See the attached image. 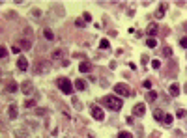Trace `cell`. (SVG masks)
I'll return each mask as SVG.
<instances>
[{"mask_svg":"<svg viewBox=\"0 0 187 138\" xmlns=\"http://www.w3.org/2000/svg\"><path fill=\"white\" fill-rule=\"evenodd\" d=\"M144 112H146V106H144L142 103H139V105L133 106V116H142Z\"/></svg>","mask_w":187,"mask_h":138,"instance_id":"obj_11","label":"cell"},{"mask_svg":"<svg viewBox=\"0 0 187 138\" xmlns=\"http://www.w3.org/2000/svg\"><path fill=\"white\" fill-rule=\"evenodd\" d=\"M82 21H84V23H90V21H92V15H90L88 11H84V13H82Z\"/></svg>","mask_w":187,"mask_h":138,"instance_id":"obj_24","label":"cell"},{"mask_svg":"<svg viewBox=\"0 0 187 138\" xmlns=\"http://www.w3.org/2000/svg\"><path fill=\"white\" fill-rule=\"evenodd\" d=\"M19 90H21L23 91V93H32V82H30V80H24V82L21 84V86H19Z\"/></svg>","mask_w":187,"mask_h":138,"instance_id":"obj_9","label":"cell"},{"mask_svg":"<svg viewBox=\"0 0 187 138\" xmlns=\"http://www.w3.org/2000/svg\"><path fill=\"white\" fill-rule=\"evenodd\" d=\"M118 138H131V134H129L127 131H120L118 132Z\"/></svg>","mask_w":187,"mask_h":138,"instance_id":"obj_28","label":"cell"},{"mask_svg":"<svg viewBox=\"0 0 187 138\" xmlns=\"http://www.w3.org/2000/svg\"><path fill=\"white\" fill-rule=\"evenodd\" d=\"M8 116H9V120H17L19 110H17V105H15V103H11L8 106Z\"/></svg>","mask_w":187,"mask_h":138,"instance_id":"obj_6","label":"cell"},{"mask_svg":"<svg viewBox=\"0 0 187 138\" xmlns=\"http://www.w3.org/2000/svg\"><path fill=\"white\" fill-rule=\"evenodd\" d=\"M43 35H45V39H49V41H50V39H54L53 30H49V28H45V30H43Z\"/></svg>","mask_w":187,"mask_h":138,"instance_id":"obj_20","label":"cell"},{"mask_svg":"<svg viewBox=\"0 0 187 138\" xmlns=\"http://www.w3.org/2000/svg\"><path fill=\"white\" fill-rule=\"evenodd\" d=\"M6 90L9 91V93H13V91L19 90V84L15 82V80H8V82H6Z\"/></svg>","mask_w":187,"mask_h":138,"instance_id":"obj_13","label":"cell"},{"mask_svg":"<svg viewBox=\"0 0 187 138\" xmlns=\"http://www.w3.org/2000/svg\"><path fill=\"white\" fill-rule=\"evenodd\" d=\"M90 112H92V116H94L97 121H103V120H105V112L101 110L99 106H95V105H94V106H92V110H90Z\"/></svg>","mask_w":187,"mask_h":138,"instance_id":"obj_4","label":"cell"},{"mask_svg":"<svg viewBox=\"0 0 187 138\" xmlns=\"http://www.w3.org/2000/svg\"><path fill=\"white\" fill-rule=\"evenodd\" d=\"M34 71L36 73H45V71H49V64H45V62H39L36 67H34Z\"/></svg>","mask_w":187,"mask_h":138,"instance_id":"obj_15","label":"cell"},{"mask_svg":"<svg viewBox=\"0 0 187 138\" xmlns=\"http://www.w3.org/2000/svg\"><path fill=\"white\" fill-rule=\"evenodd\" d=\"M103 101H105V105H107L110 110H114V112H118L120 108H122V105H124V101L120 99V97H116V95H107Z\"/></svg>","mask_w":187,"mask_h":138,"instance_id":"obj_2","label":"cell"},{"mask_svg":"<svg viewBox=\"0 0 187 138\" xmlns=\"http://www.w3.org/2000/svg\"><path fill=\"white\" fill-rule=\"evenodd\" d=\"M19 50H21V49H19L17 45H15V47H11V52H13V54H19Z\"/></svg>","mask_w":187,"mask_h":138,"instance_id":"obj_36","label":"cell"},{"mask_svg":"<svg viewBox=\"0 0 187 138\" xmlns=\"http://www.w3.org/2000/svg\"><path fill=\"white\" fill-rule=\"evenodd\" d=\"M151 67H154V69H159V67H161V62H159V60H154V62H151Z\"/></svg>","mask_w":187,"mask_h":138,"instance_id":"obj_33","label":"cell"},{"mask_svg":"<svg viewBox=\"0 0 187 138\" xmlns=\"http://www.w3.org/2000/svg\"><path fill=\"white\" fill-rule=\"evenodd\" d=\"M163 56H166V58H169V56H172V49H170V47H165V49H163Z\"/></svg>","mask_w":187,"mask_h":138,"instance_id":"obj_26","label":"cell"},{"mask_svg":"<svg viewBox=\"0 0 187 138\" xmlns=\"http://www.w3.org/2000/svg\"><path fill=\"white\" fill-rule=\"evenodd\" d=\"M142 86H144V88H151V82H150V80H144Z\"/></svg>","mask_w":187,"mask_h":138,"instance_id":"obj_37","label":"cell"},{"mask_svg":"<svg viewBox=\"0 0 187 138\" xmlns=\"http://www.w3.org/2000/svg\"><path fill=\"white\" fill-rule=\"evenodd\" d=\"M60 56H62V50H54V52L50 54V58H53V60H58Z\"/></svg>","mask_w":187,"mask_h":138,"instance_id":"obj_29","label":"cell"},{"mask_svg":"<svg viewBox=\"0 0 187 138\" xmlns=\"http://www.w3.org/2000/svg\"><path fill=\"white\" fill-rule=\"evenodd\" d=\"M32 15H34L36 19H39V17H41V11H39V9H34V11H32Z\"/></svg>","mask_w":187,"mask_h":138,"instance_id":"obj_35","label":"cell"},{"mask_svg":"<svg viewBox=\"0 0 187 138\" xmlns=\"http://www.w3.org/2000/svg\"><path fill=\"white\" fill-rule=\"evenodd\" d=\"M146 47H150V49H155V47H157L155 38H148V39H146Z\"/></svg>","mask_w":187,"mask_h":138,"instance_id":"obj_18","label":"cell"},{"mask_svg":"<svg viewBox=\"0 0 187 138\" xmlns=\"http://www.w3.org/2000/svg\"><path fill=\"white\" fill-rule=\"evenodd\" d=\"M99 47H101V49H109V39H101Z\"/></svg>","mask_w":187,"mask_h":138,"instance_id":"obj_32","label":"cell"},{"mask_svg":"<svg viewBox=\"0 0 187 138\" xmlns=\"http://www.w3.org/2000/svg\"><path fill=\"white\" fill-rule=\"evenodd\" d=\"M6 56H8V49L0 47V60H6Z\"/></svg>","mask_w":187,"mask_h":138,"instance_id":"obj_23","label":"cell"},{"mask_svg":"<svg viewBox=\"0 0 187 138\" xmlns=\"http://www.w3.org/2000/svg\"><path fill=\"white\" fill-rule=\"evenodd\" d=\"M114 91L118 95H124V97H129V95H133V91H131V88L127 84H124V82H118L114 86Z\"/></svg>","mask_w":187,"mask_h":138,"instance_id":"obj_3","label":"cell"},{"mask_svg":"<svg viewBox=\"0 0 187 138\" xmlns=\"http://www.w3.org/2000/svg\"><path fill=\"white\" fill-rule=\"evenodd\" d=\"M166 9H169V2H161L159 9L155 11V19H163V17H165V13H166Z\"/></svg>","mask_w":187,"mask_h":138,"instance_id":"obj_5","label":"cell"},{"mask_svg":"<svg viewBox=\"0 0 187 138\" xmlns=\"http://www.w3.org/2000/svg\"><path fill=\"white\" fill-rule=\"evenodd\" d=\"M0 75H2V71H0Z\"/></svg>","mask_w":187,"mask_h":138,"instance_id":"obj_39","label":"cell"},{"mask_svg":"<svg viewBox=\"0 0 187 138\" xmlns=\"http://www.w3.org/2000/svg\"><path fill=\"white\" fill-rule=\"evenodd\" d=\"M79 71L80 73H90V71H92V62H88V60L80 62L79 64Z\"/></svg>","mask_w":187,"mask_h":138,"instance_id":"obj_8","label":"cell"},{"mask_svg":"<svg viewBox=\"0 0 187 138\" xmlns=\"http://www.w3.org/2000/svg\"><path fill=\"white\" fill-rule=\"evenodd\" d=\"M24 106H26V108H32V106H36V99H26V101H24Z\"/></svg>","mask_w":187,"mask_h":138,"instance_id":"obj_22","label":"cell"},{"mask_svg":"<svg viewBox=\"0 0 187 138\" xmlns=\"http://www.w3.org/2000/svg\"><path fill=\"white\" fill-rule=\"evenodd\" d=\"M15 136H17V138H26L28 134H26V131H17V132H15Z\"/></svg>","mask_w":187,"mask_h":138,"instance_id":"obj_30","label":"cell"},{"mask_svg":"<svg viewBox=\"0 0 187 138\" xmlns=\"http://www.w3.org/2000/svg\"><path fill=\"white\" fill-rule=\"evenodd\" d=\"M180 47H181V49H187V35L180 39Z\"/></svg>","mask_w":187,"mask_h":138,"instance_id":"obj_31","label":"cell"},{"mask_svg":"<svg viewBox=\"0 0 187 138\" xmlns=\"http://www.w3.org/2000/svg\"><path fill=\"white\" fill-rule=\"evenodd\" d=\"M56 86H58V90L62 91L64 95H71L73 90H75V88H73V82H71L69 79H65V76H62V79L56 80Z\"/></svg>","mask_w":187,"mask_h":138,"instance_id":"obj_1","label":"cell"},{"mask_svg":"<svg viewBox=\"0 0 187 138\" xmlns=\"http://www.w3.org/2000/svg\"><path fill=\"white\" fill-rule=\"evenodd\" d=\"M73 106H75L77 110H80V108H82V105H80V101L77 99V97H73Z\"/></svg>","mask_w":187,"mask_h":138,"instance_id":"obj_25","label":"cell"},{"mask_svg":"<svg viewBox=\"0 0 187 138\" xmlns=\"http://www.w3.org/2000/svg\"><path fill=\"white\" fill-rule=\"evenodd\" d=\"M169 91H170V95H172V97H178L180 95V86L178 84H170V88H169Z\"/></svg>","mask_w":187,"mask_h":138,"instance_id":"obj_16","label":"cell"},{"mask_svg":"<svg viewBox=\"0 0 187 138\" xmlns=\"http://www.w3.org/2000/svg\"><path fill=\"white\" fill-rule=\"evenodd\" d=\"M17 69L19 71H26L28 69V60L24 58V56H19L17 58Z\"/></svg>","mask_w":187,"mask_h":138,"instance_id":"obj_7","label":"cell"},{"mask_svg":"<svg viewBox=\"0 0 187 138\" xmlns=\"http://www.w3.org/2000/svg\"><path fill=\"white\" fill-rule=\"evenodd\" d=\"M187 116V112H185V108H180L178 112H176V117H185Z\"/></svg>","mask_w":187,"mask_h":138,"instance_id":"obj_27","label":"cell"},{"mask_svg":"<svg viewBox=\"0 0 187 138\" xmlns=\"http://www.w3.org/2000/svg\"><path fill=\"white\" fill-rule=\"evenodd\" d=\"M155 99H157V93H155L154 90H150L148 93H146V101H155Z\"/></svg>","mask_w":187,"mask_h":138,"instance_id":"obj_19","label":"cell"},{"mask_svg":"<svg viewBox=\"0 0 187 138\" xmlns=\"http://www.w3.org/2000/svg\"><path fill=\"white\" fill-rule=\"evenodd\" d=\"M154 117H155V120H159V121H163V117H165V112L161 110V108L154 110Z\"/></svg>","mask_w":187,"mask_h":138,"instance_id":"obj_17","label":"cell"},{"mask_svg":"<svg viewBox=\"0 0 187 138\" xmlns=\"http://www.w3.org/2000/svg\"><path fill=\"white\" fill-rule=\"evenodd\" d=\"M157 32H159L157 23H150V24H148V28H146V34H148V35H155Z\"/></svg>","mask_w":187,"mask_h":138,"instance_id":"obj_10","label":"cell"},{"mask_svg":"<svg viewBox=\"0 0 187 138\" xmlns=\"http://www.w3.org/2000/svg\"><path fill=\"white\" fill-rule=\"evenodd\" d=\"M75 24H77V26H79V28H82V26H84V24H86V23H84V21H82V19H77V21H75Z\"/></svg>","mask_w":187,"mask_h":138,"instance_id":"obj_34","label":"cell"},{"mask_svg":"<svg viewBox=\"0 0 187 138\" xmlns=\"http://www.w3.org/2000/svg\"><path fill=\"white\" fill-rule=\"evenodd\" d=\"M172 121H174L172 116H170V114H165V117H163V123H165V125H172Z\"/></svg>","mask_w":187,"mask_h":138,"instance_id":"obj_21","label":"cell"},{"mask_svg":"<svg viewBox=\"0 0 187 138\" xmlns=\"http://www.w3.org/2000/svg\"><path fill=\"white\" fill-rule=\"evenodd\" d=\"M73 88L79 90V91H84V90H86V82H84L82 79H77V80L73 82Z\"/></svg>","mask_w":187,"mask_h":138,"instance_id":"obj_12","label":"cell"},{"mask_svg":"<svg viewBox=\"0 0 187 138\" xmlns=\"http://www.w3.org/2000/svg\"><path fill=\"white\" fill-rule=\"evenodd\" d=\"M19 49H23V50L32 49V41L30 39H19Z\"/></svg>","mask_w":187,"mask_h":138,"instance_id":"obj_14","label":"cell"},{"mask_svg":"<svg viewBox=\"0 0 187 138\" xmlns=\"http://www.w3.org/2000/svg\"><path fill=\"white\" fill-rule=\"evenodd\" d=\"M185 91H187V84H185Z\"/></svg>","mask_w":187,"mask_h":138,"instance_id":"obj_38","label":"cell"}]
</instances>
